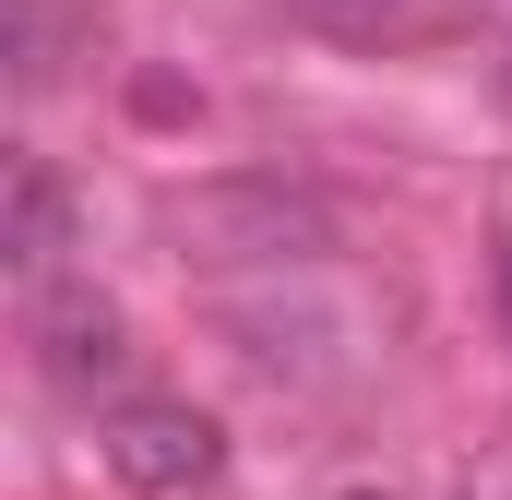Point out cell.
Segmentation results:
<instances>
[{"label": "cell", "instance_id": "cell-1", "mask_svg": "<svg viewBox=\"0 0 512 500\" xmlns=\"http://www.w3.org/2000/svg\"><path fill=\"white\" fill-rule=\"evenodd\" d=\"M334 203L310 179H191L167 203V250L191 274H310L334 262Z\"/></svg>", "mask_w": 512, "mask_h": 500}, {"label": "cell", "instance_id": "cell-4", "mask_svg": "<svg viewBox=\"0 0 512 500\" xmlns=\"http://www.w3.org/2000/svg\"><path fill=\"white\" fill-rule=\"evenodd\" d=\"M36 381L72 393V405L120 393L131 381V310L96 298V286H48V298H36Z\"/></svg>", "mask_w": 512, "mask_h": 500}, {"label": "cell", "instance_id": "cell-7", "mask_svg": "<svg viewBox=\"0 0 512 500\" xmlns=\"http://www.w3.org/2000/svg\"><path fill=\"white\" fill-rule=\"evenodd\" d=\"M286 12H298V24H334V36H382L405 0H286Z\"/></svg>", "mask_w": 512, "mask_h": 500}, {"label": "cell", "instance_id": "cell-2", "mask_svg": "<svg viewBox=\"0 0 512 500\" xmlns=\"http://www.w3.org/2000/svg\"><path fill=\"white\" fill-rule=\"evenodd\" d=\"M96 453H108V477H120L131 500H191V489H215L227 429H215L203 405H179V393H131L120 417L96 429Z\"/></svg>", "mask_w": 512, "mask_h": 500}, {"label": "cell", "instance_id": "cell-3", "mask_svg": "<svg viewBox=\"0 0 512 500\" xmlns=\"http://www.w3.org/2000/svg\"><path fill=\"white\" fill-rule=\"evenodd\" d=\"M227 346L251 358L262 381H298V393H322V381L358 370V310H334V298H227Z\"/></svg>", "mask_w": 512, "mask_h": 500}, {"label": "cell", "instance_id": "cell-8", "mask_svg": "<svg viewBox=\"0 0 512 500\" xmlns=\"http://www.w3.org/2000/svg\"><path fill=\"white\" fill-rule=\"evenodd\" d=\"M358 500H393V489H358Z\"/></svg>", "mask_w": 512, "mask_h": 500}, {"label": "cell", "instance_id": "cell-6", "mask_svg": "<svg viewBox=\"0 0 512 500\" xmlns=\"http://www.w3.org/2000/svg\"><path fill=\"white\" fill-rule=\"evenodd\" d=\"M72 36H84V12H72V0H0V60H12V96H48V84L72 72Z\"/></svg>", "mask_w": 512, "mask_h": 500}, {"label": "cell", "instance_id": "cell-5", "mask_svg": "<svg viewBox=\"0 0 512 500\" xmlns=\"http://www.w3.org/2000/svg\"><path fill=\"white\" fill-rule=\"evenodd\" d=\"M72 239H84V203H72V179H60L48 155H24V167H12V191H0V262H12L24 286H48Z\"/></svg>", "mask_w": 512, "mask_h": 500}]
</instances>
